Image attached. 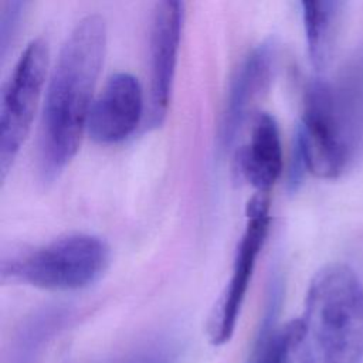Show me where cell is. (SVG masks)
<instances>
[{
	"label": "cell",
	"instance_id": "cell-14",
	"mask_svg": "<svg viewBox=\"0 0 363 363\" xmlns=\"http://www.w3.org/2000/svg\"><path fill=\"white\" fill-rule=\"evenodd\" d=\"M174 354L166 345H153L123 363H173Z\"/></svg>",
	"mask_w": 363,
	"mask_h": 363
},
{
	"label": "cell",
	"instance_id": "cell-13",
	"mask_svg": "<svg viewBox=\"0 0 363 363\" xmlns=\"http://www.w3.org/2000/svg\"><path fill=\"white\" fill-rule=\"evenodd\" d=\"M26 3L23 1H3L0 11V54L6 55L7 47L13 41V37L20 26L21 14Z\"/></svg>",
	"mask_w": 363,
	"mask_h": 363
},
{
	"label": "cell",
	"instance_id": "cell-11",
	"mask_svg": "<svg viewBox=\"0 0 363 363\" xmlns=\"http://www.w3.org/2000/svg\"><path fill=\"white\" fill-rule=\"evenodd\" d=\"M345 3L339 0H306L301 3L306 47L315 69L326 68L332 58Z\"/></svg>",
	"mask_w": 363,
	"mask_h": 363
},
{
	"label": "cell",
	"instance_id": "cell-1",
	"mask_svg": "<svg viewBox=\"0 0 363 363\" xmlns=\"http://www.w3.org/2000/svg\"><path fill=\"white\" fill-rule=\"evenodd\" d=\"M105 50L106 23L101 14L81 18L60 50L40 123L38 163L44 182L58 177L81 145Z\"/></svg>",
	"mask_w": 363,
	"mask_h": 363
},
{
	"label": "cell",
	"instance_id": "cell-4",
	"mask_svg": "<svg viewBox=\"0 0 363 363\" xmlns=\"http://www.w3.org/2000/svg\"><path fill=\"white\" fill-rule=\"evenodd\" d=\"M109 264V247L96 235L75 233L3 261V281L41 289L75 291L94 284Z\"/></svg>",
	"mask_w": 363,
	"mask_h": 363
},
{
	"label": "cell",
	"instance_id": "cell-10",
	"mask_svg": "<svg viewBox=\"0 0 363 363\" xmlns=\"http://www.w3.org/2000/svg\"><path fill=\"white\" fill-rule=\"evenodd\" d=\"M238 166L257 193H269L282 172V145L275 118L258 113L251 125L247 145L240 150Z\"/></svg>",
	"mask_w": 363,
	"mask_h": 363
},
{
	"label": "cell",
	"instance_id": "cell-9",
	"mask_svg": "<svg viewBox=\"0 0 363 363\" xmlns=\"http://www.w3.org/2000/svg\"><path fill=\"white\" fill-rule=\"evenodd\" d=\"M275 65V44L269 40L255 45L238 65L224 102L220 142L230 147L251 109L267 92Z\"/></svg>",
	"mask_w": 363,
	"mask_h": 363
},
{
	"label": "cell",
	"instance_id": "cell-3",
	"mask_svg": "<svg viewBox=\"0 0 363 363\" xmlns=\"http://www.w3.org/2000/svg\"><path fill=\"white\" fill-rule=\"evenodd\" d=\"M299 322L298 363H363V284L349 265L313 275Z\"/></svg>",
	"mask_w": 363,
	"mask_h": 363
},
{
	"label": "cell",
	"instance_id": "cell-2",
	"mask_svg": "<svg viewBox=\"0 0 363 363\" xmlns=\"http://www.w3.org/2000/svg\"><path fill=\"white\" fill-rule=\"evenodd\" d=\"M363 145V58L337 78L313 79L303 95L294 153L319 179H336Z\"/></svg>",
	"mask_w": 363,
	"mask_h": 363
},
{
	"label": "cell",
	"instance_id": "cell-7",
	"mask_svg": "<svg viewBox=\"0 0 363 363\" xmlns=\"http://www.w3.org/2000/svg\"><path fill=\"white\" fill-rule=\"evenodd\" d=\"M183 7L180 1L164 0L156 3L152 13L149 33L147 128L160 126L167 115L182 38Z\"/></svg>",
	"mask_w": 363,
	"mask_h": 363
},
{
	"label": "cell",
	"instance_id": "cell-5",
	"mask_svg": "<svg viewBox=\"0 0 363 363\" xmlns=\"http://www.w3.org/2000/svg\"><path fill=\"white\" fill-rule=\"evenodd\" d=\"M48 45L31 40L4 84L0 104V179H6L24 143L45 84Z\"/></svg>",
	"mask_w": 363,
	"mask_h": 363
},
{
	"label": "cell",
	"instance_id": "cell-6",
	"mask_svg": "<svg viewBox=\"0 0 363 363\" xmlns=\"http://www.w3.org/2000/svg\"><path fill=\"white\" fill-rule=\"evenodd\" d=\"M268 230L269 197L267 193H255L247 206V224L235 250L230 279L208 318L207 335L214 346L225 345L235 330L257 257Z\"/></svg>",
	"mask_w": 363,
	"mask_h": 363
},
{
	"label": "cell",
	"instance_id": "cell-8",
	"mask_svg": "<svg viewBox=\"0 0 363 363\" xmlns=\"http://www.w3.org/2000/svg\"><path fill=\"white\" fill-rule=\"evenodd\" d=\"M145 111L142 86L132 74L116 72L94 98L86 132L99 145H115L129 138Z\"/></svg>",
	"mask_w": 363,
	"mask_h": 363
},
{
	"label": "cell",
	"instance_id": "cell-12",
	"mask_svg": "<svg viewBox=\"0 0 363 363\" xmlns=\"http://www.w3.org/2000/svg\"><path fill=\"white\" fill-rule=\"evenodd\" d=\"M301 336V322L294 319L279 328L262 326L251 363H292Z\"/></svg>",
	"mask_w": 363,
	"mask_h": 363
}]
</instances>
